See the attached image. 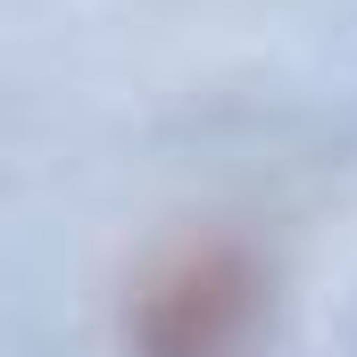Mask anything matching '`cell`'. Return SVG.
<instances>
[{
  "mask_svg": "<svg viewBox=\"0 0 357 357\" xmlns=\"http://www.w3.org/2000/svg\"><path fill=\"white\" fill-rule=\"evenodd\" d=\"M266 324V266L241 233L158 250L125 299V357H250Z\"/></svg>",
  "mask_w": 357,
  "mask_h": 357,
  "instance_id": "6da1fadb",
  "label": "cell"
}]
</instances>
